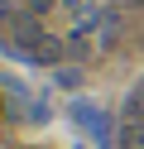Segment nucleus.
Listing matches in <instances>:
<instances>
[{
	"label": "nucleus",
	"instance_id": "1",
	"mask_svg": "<svg viewBox=\"0 0 144 149\" xmlns=\"http://www.w3.org/2000/svg\"><path fill=\"white\" fill-rule=\"evenodd\" d=\"M67 116L77 120V130H82V135L91 139L96 149H111V144H120V125H115V120L106 116L96 101H72V106H67Z\"/></svg>",
	"mask_w": 144,
	"mask_h": 149
},
{
	"label": "nucleus",
	"instance_id": "2",
	"mask_svg": "<svg viewBox=\"0 0 144 149\" xmlns=\"http://www.w3.org/2000/svg\"><path fill=\"white\" fill-rule=\"evenodd\" d=\"M120 149H144V120H120Z\"/></svg>",
	"mask_w": 144,
	"mask_h": 149
},
{
	"label": "nucleus",
	"instance_id": "3",
	"mask_svg": "<svg viewBox=\"0 0 144 149\" xmlns=\"http://www.w3.org/2000/svg\"><path fill=\"white\" fill-rule=\"evenodd\" d=\"M53 5H63V0H24V10H29V15H38V19H43Z\"/></svg>",
	"mask_w": 144,
	"mask_h": 149
},
{
	"label": "nucleus",
	"instance_id": "4",
	"mask_svg": "<svg viewBox=\"0 0 144 149\" xmlns=\"http://www.w3.org/2000/svg\"><path fill=\"white\" fill-rule=\"evenodd\" d=\"M58 87H82V72L77 68H58Z\"/></svg>",
	"mask_w": 144,
	"mask_h": 149
},
{
	"label": "nucleus",
	"instance_id": "5",
	"mask_svg": "<svg viewBox=\"0 0 144 149\" xmlns=\"http://www.w3.org/2000/svg\"><path fill=\"white\" fill-rule=\"evenodd\" d=\"M0 24H15V5L10 0H0Z\"/></svg>",
	"mask_w": 144,
	"mask_h": 149
},
{
	"label": "nucleus",
	"instance_id": "6",
	"mask_svg": "<svg viewBox=\"0 0 144 149\" xmlns=\"http://www.w3.org/2000/svg\"><path fill=\"white\" fill-rule=\"evenodd\" d=\"M125 5H144V0H125Z\"/></svg>",
	"mask_w": 144,
	"mask_h": 149
}]
</instances>
